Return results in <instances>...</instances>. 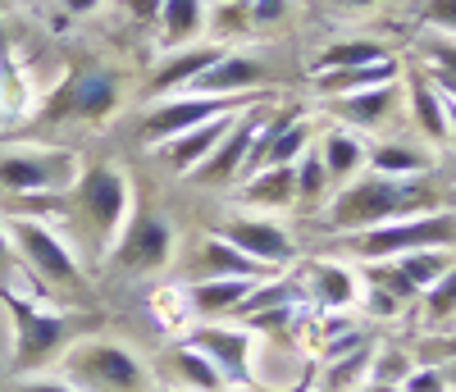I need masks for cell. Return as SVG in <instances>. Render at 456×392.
Masks as SVG:
<instances>
[{
  "label": "cell",
  "instance_id": "cell-38",
  "mask_svg": "<svg viewBox=\"0 0 456 392\" xmlns=\"http://www.w3.org/2000/svg\"><path fill=\"white\" fill-rule=\"evenodd\" d=\"M160 5H165V0H124V10L133 19H142V23H156L160 19Z\"/></svg>",
  "mask_w": 456,
  "mask_h": 392
},
{
  "label": "cell",
  "instance_id": "cell-11",
  "mask_svg": "<svg viewBox=\"0 0 456 392\" xmlns=\"http://www.w3.org/2000/svg\"><path fill=\"white\" fill-rule=\"evenodd\" d=\"M224 242L238 247L242 256L260 260V265H283L292 260V242L283 238V228H274L270 219H233L224 228Z\"/></svg>",
  "mask_w": 456,
  "mask_h": 392
},
{
  "label": "cell",
  "instance_id": "cell-40",
  "mask_svg": "<svg viewBox=\"0 0 456 392\" xmlns=\"http://www.w3.org/2000/svg\"><path fill=\"white\" fill-rule=\"evenodd\" d=\"M429 23H443V32H452V0H434V5H429Z\"/></svg>",
  "mask_w": 456,
  "mask_h": 392
},
{
  "label": "cell",
  "instance_id": "cell-15",
  "mask_svg": "<svg viewBox=\"0 0 456 392\" xmlns=\"http://www.w3.org/2000/svg\"><path fill=\"white\" fill-rule=\"evenodd\" d=\"M0 183L10 192H51L64 183V169L51 155H5L0 160Z\"/></svg>",
  "mask_w": 456,
  "mask_h": 392
},
{
  "label": "cell",
  "instance_id": "cell-45",
  "mask_svg": "<svg viewBox=\"0 0 456 392\" xmlns=\"http://www.w3.org/2000/svg\"><path fill=\"white\" fill-rule=\"evenodd\" d=\"M169 392H183V388H169Z\"/></svg>",
  "mask_w": 456,
  "mask_h": 392
},
{
  "label": "cell",
  "instance_id": "cell-21",
  "mask_svg": "<svg viewBox=\"0 0 456 392\" xmlns=\"http://www.w3.org/2000/svg\"><path fill=\"white\" fill-rule=\"evenodd\" d=\"M201 269L210 274V279H265V265L242 256L238 247H228L224 238L201 247Z\"/></svg>",
  "mask_w": 456,
  "mask_h": 392
},
{
  "label": "cell",
  "instance_id": "cell-36",
  "mask_svg": "<svg viewBox=\"0 0 456 392\" xmlns=\"http://www.w3.org/2000/svg\"><path fill=\"white\" fill-rule=\"evenodd\" d=\"M288 14V0H251V23H279Z\"/></svg>",
  "mask_w": 456,
  "mask_h": 392
},
{
  "label": "cell",
  "instance_id": "cell-6",
  "mask_svg": "<svg viewBox=\"0 0 456 392\" xmlns=\"http://www.w3.org/2000/svg\"><path fill=\"white\" fill-rule=\"evenodd\" d=\"M187 347L201 351V356L219 370L224 383H233V388H247L251 383V333L242 329H219V324H201L192 338H187Z\"/></svg>",
  "mask_w": 456,
  "mask_h": 392
},
{
  "label": "cell",
  "instance_id": "cell-29",
  "mask_svg": "<svg viewBox=\"0 0 456 392\" xmlns=\"http://www.w3.org/2000/svg\"><path fill=\"white\" fill-rule=\"evenodd\" d=\"M374 60H388V51L379 42H338L329 46L320 60H315V73H333V69H361V64H374Z\"/></svg>",
  "mask_w": 456,
  "mask_h": 392
},
{
  "label": "cell",
  "instance_id": "cell-14",
  "mask_svg": "<svg viewBox=\"0 0 456 392\" xmlns=\"http://www.w3.org/2000/svg\"><path fill=\"white\" fill-rule=\"evenodd\" d=\"M233 119H238V114H219V119H206V124H197V128L169 137V165H174L178 174H192L206 155H210V146H215L228 128H233Z\"/></svg>",
  "mask_w": 456,
  "mask_h": 392
},
{
  "label": "cell",
  "instance_id": "cell-8",
  "mask_svg": "<svg viewBox=\"0 0 456 392\" xmlns=\"http://www.w3.org/2000/svg\"><path fill=\"white\" fill-rule=\"evenodd\" d=\"M242 105V96H183L160 105L156 114L146 119V142H169L187 128H197L206 119H219V114H233Z\"/></svg>",
  "mask_w": 456,
  "mask_h": 392
},
{
  "label": "cell",
  "instance_id": "cell-31",
  "mask_svg": "<svg viewBox=\"0 0 456 392\" xmlns=\"http://www.w3.org/2000/svg\"><path fill=\"white\" fill-rule=\"evenodd\" d=\"M311 137H315V128L311 124H301V119H292L274 142H270V151H265V165L260 169H274V165H292L297 160V155L301 151H306L311 146Z\"/></svg>",
  "mask_w": 456,
  "mask_h": 392
},
{
  "label": "cell",
  "instance_id": "cell-37",
  "mask_svg": "<svg viewBox=\"0 0 456 392\" xmlns=\"http://www.w3.org/2000/svg\"><path fill=\"white\" fill-rule=\"evenodd\" d=\"M365 301H370V315H397V306H402V301H397L393 292H384V288H374V283H370Z\"/></svg>",
  "mask_w": 456,
  "mask_h": 392
},
{
  "label": "cell",
  "instance_id": "cell-16",
  "mask_svg": "<svg viewBox=\"0 0 456 392\" xmlns=\"http://www.w3.org/2000/svg\"><path fill=\"white\" fill-rule=\"evenodd\" d=\"M306 297H311L320 310H347V306L356 301V279H352L342 265L320 260V265H311V274H306Z\"/></svg>",
  "mask_w": 456,
  "mask_h": 392
},
{
  "label": "cell",
  "instance_id": "cell-43",
  "mask_svg": "<svg viewBox=\"0 0 456 392\" xmlns=\"http://www.w3.org/2000/svg\"><path fill=\"white\" fill-rule=\"evenodd\" d=\"M215 5H242V0H215Z\"/></svg>",
  "mask_w": 456,
  "mask_h": 392
},
{
  "label": "cell",
  "instance_id": "cell-30",
  "mask_svg": "<svg viewBox=\"0 0 456 392\" xmlns=\"http://www.w3.org/2000/svg\"><path fill=\"white\" fill-rule=\"evenodd\" d=\"M292 178H297V196H292V201H306V206L324 201L329 174H324V160H320L315 151H301V155H297V165H292Z\"/></svg>",
  "mask_w": 456,
  "mask_h": 392
},
{
  "label": "cell",
  "instance_id": "cell-7",
  "mask_svg": "<svg viewBox=\"0 0 456 392\" xmlns=\"http://www.w3.org/2000/svg\"><path fill=\"white\" fill-rule=\"evenodd\" d=\"M447 269H452V256H447V251H402V256H393L388 265H379V269L370 274V283L384 288V292H393L397 301H406V297H415V292H425L429 283H438Z\"/></svg>",
  "mask_w": 456,
  "mask_h": 392
},
{
  "label": "cell",
  "instance_id": "cell-1",
  "mask_svg": "<svg viewBox=\"0 0 456 392\" xmlns=\"http://www.w3.org/2000/svg\"><path fill=\"white\" fill-rule=\"evenodd\" d=\"M425 187L411 178H384L374 174L365 183H352L342 196H333V228H374V224H393V219H411V210L425 206Z\"/></svg>",
  "mask_w": 456,
  "mask_h": 392
},
{
  "label": "cell",
  "instance_id": "cell-32",
  "mask_svg": "<svg viewBox=\"0 0 456 392\" xmlns=\"http://www.w3.org/2000/svg\"><path fill=\"white\" fill-rule=\"evenodd\" d=\"M411 374V361H406V351L388 347V351H379V356H370V370L365 379L379 383V388H402V379Z\"/></svg>",
  "mask_w": 456,
  "mask_h": 392
},
{
  "label": "cell",
  "instance_id": "cell-19",
  "mask_svg": "<svg viewBox=\"0 0 456 392\" xmlns=\"http://www.w3.org/2000/svg\"><path fill=\"white\" fill-rule=\"evenodd\" d=\"M393 105H397V87H365V92H347L338 101V110L347 114L352 124H361V128H379L393 114Z\"/></svg>",
  "mask_w": 456,
  "mask_h": 392
},
{
  "label": "cell",
  "instance_id": "cell-10",
  "mask_svg": "<svg viewBox=\"0 0 456 392\" xmlns=\"http://www.w3.org/2000/svg\"><path fill=\"white\" fill-rule=\"evenodd\" d=\"M251 137H256V114H238L233 128H228V133L210 146L206 160L192 169V178H201V183H228V178H238Z\"/></svg>",
  "mask_w": 456,
  "mask_h": 392
},
{
  "label": "cell",
  "instance_id": "cell-17",
  "mask_svg": "<svg viewBox=\"0 0 456 392\" xmlns=\"http://www.w3.org/2000/svg\"><path fill=\"white\" fill-rule=\"evenodd\" d=\"M260 279H206L187 288V301H192L197 315H233L238 301L256 288Z\"/></svg>",
  "mask_w": 456,
  "mask_h": 392
},
{
  "label": "cell",
  "instance_id": "cell-39",
  "mask_svg": "<svg viewBox=\"0 0 456 392\" xmlns=\"http://www.w3.org/2000/svg\"><path fill=\"white\" fill-rule=\"evenodd\" d=\"M14 392H73L69 383H55V379H28V383H19Z\"/></svg>",
  "mask_w": 456,
  "mask_h": 392
},
{
  "label": "cell",
  "instance_id": "cell-34",
  "mask_svg": "<svg viewBox=\"0 0 456 392\" xmlns=\"http://www.w3.org/2000/svg\"><path fill=\"white\" fill-rule=\"evenodd\" d=\"M452 301H456V279H452V269L443 274L438 283H429L425 288V306H429V324H447L452 320Z\"/></svg>",
  "mask_w": 456,
  "mask_h": 392
},
{
  "label": "cell",
  "instance_id": "cell-22",
  "mask_svg": "<svg viewBox=\"0 0 456 392\" xmlns=\"http://www.w3.org/2000/svg\"><path fill=\"white\" fill-rule=\"evenodd\" d=\"M215 60H224V51H215V46H201V51H183V55H174L160 73H156V87L151 92H178V87H187V83H197V78L215 64Z\"/></svg>",
  "mask_w": 456,
  "mask_h": 392
},
{
  "label": "cell",
  "instance_id": "cell-18",
  "mask_svg": "<svg viewBox=\"0 0 456 392\" xmlns=\"http://www.w3.org/2000/svg\"><path fill=\"white\" fill-rule=\"evenodd\" d=\"M393 73H397L393 60H374V64H361V69H333V73H315V78H320L324 96H347V92H365V87L393 83Z\"/></svg>",
  "mask_w": 456,
  "mask_h": 392
},
{
  "label": "cell",
  "instance_id": "cell-13",
  "mask_svg": "<svg viewBox=\"0 0 456 392\" xmlns=\"http://www.w3.org/2000/svg\"><path fill=\"white\" fill-rule=\"evenodd\" d=\"M260 83V64L256 60H242V55H224L215 60L197 83H187L192 96H242L247 87Z\"/></svg>",
  "mask_w": 456,
  "mask_h": 392
},
{
  "label": "cell",
  "instance_id": "cell-27",
  "mask_svg": "<svg viewBox=\"0 0 456 392\" xmlns=\"http://www.w3.org/2000/svg\"><path fill=\"white\" fill-rule=\"evenodd\" d=\"M160 23H165V46L192 42L197 28H201V0H165V5H160Z\"/></svg>",
  "mask_w": 456,
  "mask_h": 392
},
{
  "label": "cell",
  "instance_id": "cell-24",
  "mask_svg": "<svg viewBox=\"0 0 456 392\" xmlns=\"http://www.w3.org/2000/svg\"><path fill=\"white\" fill-rule=\"evenodd\" d=\"M411 110H415V124L425 128V137H434V142H452V110L438 101V92L429 87V83H415L411 87Z\"/></svg>",
  "mask_w": 456,
  "mask_h": 392
},
{
  "label": "cell",
  "instance_id": "cell-35",
  "mask_svg": "<svg viewBox=\"0 0 456 392\" xmlns=\"http://www.w3.org/2000/svg\"><path fill=\"white\" fill-rule=\"evenodd\" d=\"M406 392H452V374L447 370H415L402 379Z\"/></svg>",
  "mask_w": 456,
  "mask_h": 392
},
{
  "label": "cell",
  "instance_id": "cell-23",
  "mask_svg": "<svg viewBox=\"0 0 456 392\" xmlns=\"http://www.w3.org/2000/svg\"><path fill=\"white\" fill-rule=\"evenodd\" d=\"M119 105V87H114V78H83V83H73V96H69V110L83 114V119H105V114Z\"/></svg>",
  "mask_w": 456,
  "mask_h": 392
},
{
  "label": "cell",
  "instance_id": "cell-42",
  "mask_svg": "<svg viewBox=\"0 0 456 392\" xmlns=\"http://www.w3.org/2000/svg\"><path fill=\"white\" fill-rule=\"evenodd\" d=\"M333 5H347V10H365V5H374V0H333Z\"/></svg>",
  "mask_w": 456,
  "mask_h": 392
},
{
  "label": "cell",
  "instance_id": "cell-41",
  "mask_svg": "<svg viewBox=\"0 0 456 392\" xmlns=\"http://www.w3.org/2000/svg\"><path fill=\"white\" fill-rule=\"evenodd\" d=\"M60 5H64L69 14H87V10H96V0H60Z\"/></svg>",
  "mask_w": 456,
  "mask_h": 392
},
{
  "label": "cell",
  "instance_id": "cell-3",
  "mask_svg": "<svg viewBox=\"0 0 456 392\" xmlns=\"http://www.w3.org/2000/svg\"><path fill=\"white\" fill-rule=\"evenodd\" d=\"M5 301H10V315H14V370L51 365L73 342V333H78V324L69 315H42V310H32L23 297H5Z\"/></svg>",
  "mask_w": 456,
  "mask_h": 392
},
{
  "label": "cell",
  "instance_id": "cell-44",
  "mask_svg": "<svg viewBox=\"0 0 456 392\" xmlns=\"http://www.w3.org/2000/svg\"><path fill=\"white\" fill-rule=\"evenodd\" d=\"M0 260H5V233H0Z\"/></svg>",
  "mask_w": 456,
  "mask_h": 392
},
{
  "label": "cell",
  "instance_id": "cell-12",
  "mask_svg": "<svg viewBox=\"0 0 456 392\" xmlns=\"http://www.w3.org/2000/svg\"><path fill=\"white\" fill-rule=\"evenodd\" d=\"M169 228L160 224V219H137L128 233H124V242H119V251H114V260H119L124 269H160L165 260H169Z\"/></svg>",
  "mask_w": 456,
  "mask_h": 392
},
{
  "label": "cell",
  "instance_id": "cell-9",
  "mask_svg": "<svg viewBox=\"0 0 456 392\" xmlns=\"http://www.w3.org/2000/svg\"><path fill=\"white\" fill-rule=\"evenodd\" d=\"M78 206L87 215V224L96 228V238H110L124 219V206H128V187L114 169H92L78 187Z\"/></svg>",
  "mask_w": 456,
  "mask_h": 392
},
{
  "label": "cell",
  "instance_id": "cell-28",
  "mask_svg": "<svg viewBox=\"0 0 456 392\" xmlns=\"http://www.w3.org/2000/svg\"><path fill=\"white\" fill-rule=\"evenodd\" d=\"M320 160H324V174H329V178H352V174L365 165V146H361L356 137H347V133H329Z\"/></svg>",
  "mask_w": 456,
  "mask_h": 392
},
{
  "label": "cell",
  "instance_id": "cell-2",
  "mask_svg": "<svg viewBox=\"0 0 456 392\" xmlns=\"http://www.w3.org/2000/svg\"><path fill=\"white\" fill-rule=\"evenodd\" d=\"M64 379L73 392H151V379L133 351L101 338L64 351Z\"/></svg>",
  "mask_w": 456,
  "mask_h": 392
},
{
  "label": "cell",
  "instance_id": "cell-26",
  "mask_svg": "<svg viewBox=\"0 0 456 392\" xmlns=\"http://www.w3.org/2000/svg\"><path fill=\"white\" fill-rule=\"evenodd\" d=\"M370 165H374V174H384V178H415V174H425L434 160L425 151H415V146H374L370 151Z\"/></svg>",
  "mask_w": 456,
  "mask_h": 392
},
{
  "label": "cell",
  "instance_id": "cell-5",
  "mask_svg": "<svg viewBox=\"0 0 456 392\" xmlns=\"http://www.w3.org/2000/svg\"><path fill=\"white\" fill-rule=\"evenodd\" d=\"M10 238H14V247L23 251V260H28L37 274H42L46 283H55V288H78V283H83L78 260L69 256V247L55 238L46 224H37V219H14V224H10Z\"/></svg>",
  "mask_w": 456,
  "mask_h": 392
},
{
  "label": "cell",
  "instance_id": "cell-33",
  "mask_svg": "<svg viewBox=\"0 0 456 392\" xmlns=\"http://www.w3.org/2000/svg\"><path fill=\"white\" fill-rule=\"evenodd\" d=\"M365 370H370V342H365L361 351H352V356L329 361V388H333V392L352 388V383H361V379H365Z\"/></svg>",
  "mask_w": 456,
  "mask_h": 392
},
{
  "label": "cell",
  "instance_id": "cell-25",
  "mask_svg": "<svg viewBox=\"0 0 456 392\" xmlns=\"http://www.w3.org/2000/svg\"><path fill=\"white\" fill-rule=\"evenodd\" d=\"M169 365H174V374H178V388H183V392H224L219 370L201 356V351H192V347H178L174 356H169Z\"/></svg>",
  "mask_w": 456,
  "mask_h": 392
},
{
  "label": "cell",
  "instance_id": "cell-20",
  "mask_svg": "<svg viewBox=\"0 0 456 392\" xmlns=\"http://www.w3.org/2000/svg\"><path fill=\"white\" fill-rule=\"evenodd\" d=\"M292 196H297V178H292V165H274V169H260L247 178L242 187V201L251 206H292Z\"/></svg>",
  "mask_w": 456,
  "mask_h": 392
},
{
  "label": "cell",
  "instance_id": "cell-4",
  "mask_svg": "<svg viewBox=\"0 0 456 392\" xmlns=\"http://www.w3.org/2000/svg\"><path fill=\"white\" fill-rule=\"evenodd\" d=\"M361 256L370 260H393L402 251H452V210L425 215V219H393L365 228V238L356 242Z\"/></svg>",
  "mask_w": 456,
  "mask_h": 392
}]
</instances>
